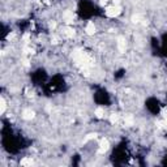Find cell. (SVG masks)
Listing matches in <instances>:
<instances>
[{
	"label": "cell",
	"mask_w": 167,
	"mask_h": 167,
	"mask_svg": "<svg viewBox=\"0 0 167 167\" xmlns=\"http://www.w3.org/2000/svg\"><path fill=\"white\" fill-rule=\"evenodd\" d=\"M123 12V8H121L120 4H112V5H107V7L104 8V14L106 17L108 18H116L119 17Z\"/></svg>",
	"instance_id": "6da1fadb"
},
{
	"label": "cell",
	"mask_w": 167,
	"mask_h": 167,
	"mask_svg": "<svg viewBox=\"0 0 167 167\" xmlns=\"http://www.w3.org/2000/svg\"><path fill=\"white\" fill-rule=\"evenodd\" d=\"M62 18H63V22H64L65 25H73L75 24V20H76V14H75L73 10L65 9L64 12H63Z\"/></svg>",
	"instance_id": "7a4b0ae2"
},
{
	"label": "cell",
	"mask_w": 167,
	"mask_h": 167,
	"mask_svg": "<svg viewBox=\"0 0 167 167\" xmlns=\"http://www.w3.org/2000/svg\"><path fill=\"white\" fill-rule=\"evenodd\" d=\"M62 34L68 39H72L76 35V29L73 27V25H65L62 29Z\"/></svg>",
	"instance_id": "3957f363"
},
{
	"label": "cell",
	"mask_w": 167,
	"mask_h": 167,
	"mask_svg": "<svg viewBox=\"0 0 167 167\" xmlns=\"http://www.w3.org/2000/svg\"><path fill=\"white\" fill-rule=\"evenodd\" d=\"M84 30H85L86 35L93 37V35L97 33V26H96V24H94L93 21H88L86 25H85V29H84Z\"/></svg>",
	"instance_id": "277c9868"
},
{
	"label": "cell",
	"mask_w": 167,
	"mask_h": 167,
	"mask_svg": "<svg viewBox=\"0 0 167 167\" xmlns=\"http://www.w3.org/2000/svg\"><path fill=\"white\" fill-rule=\"evenodd\" d=\"M21 118L26 120V121H30L35 118V112L33 111L31 108H25L24 111H22V114H21Z\"/></svg>",
	"instance_id": "5b68a950"
},
{
	"label": "cell",
	"mask_w": 167,
	"mask_h": 167,
	"mask_svg": "<svg viewBox=\"0 0 167 167\" xmlns=\"http://www.w3.org/2000/svg\"><path fill=\"white\" fill-rule=\"evenodd\" d=\"M110 149V141L107 138H102L99 142V148H98V154H104L107 150Z\"/></svg>",
	"instance_id": "8992f818"
},
{
	"label": "cell",
	"mask_w": 167,
	"mask_h": 167,
	"mask_svg": "<svg viewBox=\"0 0 167 167\" xmlns=\"http://www.w3.org/2000/svg\"><path fill=\"white\" fill-rule=\"evenodd\" d=\"M106 115V110L102 107V106H98V107L94 110V116H96L97 119H103Z\"/></svg>",
	"instance_id": "52a82bcc"
},
{
	"label": "cell",
	"mask_w": 167,
	"mask_h": 167,
	"mask_svg": "<svg viewBox=\"0 0 167 167\" xmlns=\"http://www.w3.org/2000/svg\"><path fill=\"white\" fill-rule=\"evenodd\" d=\"M116 46H118V50H119L120 52H125L127 43H125V39H124V38H119V39H118V44H116Z\"/></svg>",
	"instance_id": "ba28073f"
},
{
	"label": "cell",
	"mask_w": 167,
	"mask_h": 167,
	"mask_svg": "<svg viewBox=\"0 0 167 167\" xmlns=\"http://www.w3.org/2000/svg\"><path fill=\"white\" fill-rule=\"evenodd\" d=\"M119 120H120V115H119V114L112 112V114L110 115V123H111V124H116Z\"/></svg>",
	"instance_id": "9c48e42d"
},
{
	"label": "cell",
	"mask_w": 167,
	"mask_h": 167,
	"mask_svg": "<svg viewBox=\"0 0 167 167\" xmlns=\"http://www.w3.org/2000/svg\"><path fill=\"white\" fill-rule=\"evenodd\" d=\"M133 123H135V120H133V116L128 115V116H125V118H124V124H125L127 127H132Z\"/></svg>",
	"instance_id": "30bf717a"
},
{
	"label": "cell",
	"mask_w": 167,
	"mask_h": 167,
	"mask_svg": "<svg viewBox=\"0 0 167 167\" xmlns=\"http://www.w3.org/2000/svg\"><path fill=\"white\" fill-rule=\"evenodd\" d=\"M34 162H33V158L31 157H25L24 159H21V162H20V165H22V166H27V165H33Z\"/></svg>",
	"instance_id": "8fae6325"
},
{
	"label": "cell",
	"mask_w": 167,
	"mask_h": 167,
	"mask_svg": "<svg viewBox=\"0 0 167 167\" xmlns=\"http://www.w3.org/2000/svg\"><path fill=\"white\" fill-rule=\"evenodd\" d=\"M21 41L24 42L25 44H29V42H30V33H25V34L21 37Z\"/></svg>",
	"instance_id": "7c38bea8"
},
{
	"label": "cell",
	"mask_w": 167,
	"mask_h": 167,
	"mask_svg": "<svg viewBox=\"0 0 167 167\" xmlns=\"http://www.w3.org/2000/svg\"><path fill=\"white\" fill-rule=\"evenodd\" d=\"M0 104H2V114H4L5 110H7V101H5L4 97L0 98Z\"/></svg>",
	"instance_id": "4fadbf2b"
},
{
	"label": "cell",
	"mask_w": 167,
	"mask_h": 167,
	"mask_svg": "<svg viewBox=\"0 0 167 167\" xmlns=\"http://www.w3.org/2000/svg\"><path fill=\"white\" fill-rule=\"evenodd\" d=\"M161 114H162V120L165 121V125H166V128H167V110L165 108Z\"/></svg>",
	"instance_id": "5bb4252c"
},
{
	"label": "cell",
	"mask_w": 167,
	"mask_h": 167,
	"mask_svg": "<svg viewBox=\"0 0 167 167\" xmlns=\"http://www.w3.org/2000/svg\"><path fill=\"white\" fill-rule=\"evenodd\" d=\"M141 21V16L140 14H136L132 17V22H135V24H138V22Z\"/></svg>",
	"instance_id": "9a60e30c"
},
{
	"label": "cell",
	"mask_w": 167,
	"mask_h": 167,
	"mask_svg": "<svg viewBox=\"0 0 167 167\" xmlns=\"http://www.w3.org/2000/svg\"><path fill=\"white\" fill-rule=\"evenodd\" d=\"M56 21H51V22H50V24H48V27H50V29H51V30H55V29H56Z\"/></svg>",
	"instance_id": "2e32d148"
},
{
	"label": "cell",
	"mask_w": 167,
	"mask_h": 167,
	"mask_svg": "<svg viewBox=\"0 0 167 167\" xmlns=\"http://www.w3.org/2000/svg\"><path fill=\"white\" fill-rule=\"evenodd\" d=\"M14 37H16V34L12 31V33H8V35H7V41H12V39H14Z\"/></svg>",
	"instance_id": "e0dca14e"
},
{
	"label": "cell",
	"mask_w": 167,
	"mask_h": 167,
	"mask_svg": "<svg viewBox=\"0 0 167 167\" xmlns=\"http://www.w3.org/2000/svg\"><path fill=\"white\" fill-rule=\"evenodd\" d=\"M108 2H111V0H101L99 2V4H101V7H107V4H108Z\"/></svg>",
	"instance_id": "ac0fdd59"
},
{
	"label": "cell",
	"mask_w": 167,
	"mask_h": 167,
	"mask_svg": "<svg viewBox=\"0 0 167 167\" xmlns=\"http://www.w3.org/2000/svg\"><path fill=\"white\" fill-rule=\"evenodd\" d=\"M51 43H52V44H58V43H59V38H58V37H52V38H51Z\"/></svg>",
	"instance_id": "d6986e66"
},
{
	"label": "cell",
	"mask_w": 167,
	"mask_h": 167,
	"mask_svg": "<svg viewBox=\"0 0 167 167\" xmlns=\"http://www.w3.org/2000/svg\"><path fill=\"white\" fill-rule=\"evenodd\" d=\"M42 4H46V5H51L52 2L51 0H42Z\"/></svg>",
	"instance_id": "ffe728a7"
},
{
	"label": "cell",
	"mask_w": 167,
	"mask_h": 167,
	"mask_svg": "<svg viewBox=\"0 0 167 167\" xmlns=\"http://www.w3.org/2000/svg\"><path fill=\"white\" fill-rule=\"evenodd\" d=\"M111 2H112L114 4H120V3H121V0H111Z\"/></svg>",
	"instance_id": "44dd1931"
}]
</instances>
